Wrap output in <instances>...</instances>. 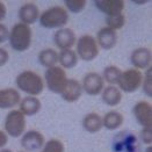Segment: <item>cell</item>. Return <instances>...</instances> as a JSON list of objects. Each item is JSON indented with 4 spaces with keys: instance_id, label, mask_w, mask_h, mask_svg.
<instances>
[{
    "instance_id": "1",
    "label": "cell",
    "mask_w": 152,
    "mask_h": 152,
    "mask_svg": "<svg viewBox=\"0 0 152 152\" xmlns=\"http://www.w3.org/2000/svg\"><path fill=\"white\" fill-rule=\"evenodd\" d=\"M15 84L19 91L26 93L28 96H36L39 95L44 89V80L38 73L26 70L19 73L15 79Z\"/></svg>"
},
{
    "instance_id": "2",
    "label": "cell",
    "mask_w": 152,
    "mask_h": 152,
    "mask_svg": "<svg viewBox=\"0 0 152 152\" xmlns=\"http://www.w3.org/2000/svg\"><path fill=\"white\" fill-rule=\"evenodd\" d=\"M31 38H33V31H31L30 26L18 22L10 30L7 39L10 42L11 48L14 51L25 52L31 45Z\"/></svg>"
},
{
    "instance_id": "3",
    "label": "cell",
    "mask_w": 152,
    "mask_h": 152,
    "mask_svg": "<svg viewBox=\"0 0 152 152\" xmlns=\"http://www.w3.org/2000/svg\"><path fill=\"white\" fill-rule=\"evenodd\" d=\"M38 21L47 29H61L69 22V13L62 6H53L39 14Z\"/></svg>"
},
{
    "instance_id": "4",
    "label": "cell",
    "mask_w": 152,
    "mask_h": 152,
    "mask_svg": "<svg viewBox=\"0 0 152 152\" xmlns=\"http://www.w3.org/2000/svg\"><path fill=\"white\" fill-rule=\"evenodd\" d=\"M4 128H5L4 131L8 137L19 138L26 132V128H27L26 116L19 109H13L6 115Z\"/></svg>"
},
{
    "instance_id": "5",
    "label": "cell",
    "mask_w": 152,
    "mask_h": 152,
    "mask_svg": "<svg viewBox=\"0 0 152 152\" xmlns=\"http://www.w3.org/2000/svg\"><path fill=\"white\" fill-rule=\"evenodd\" d=\"M75 51L79 59H83L85 62H92L99 56L100 49L94 36L83 35L79 38H77Z\"/></svg>"
},
{
    "instance_id": "6",
    "label": "cell",
    "mask_w": 152,
    "mask_h": 152,
    "mask_svg": "<svg viewBox=\"0 0 152 152\" xmlns=\"http://www.w3.org/2000/svg\"><path fill=\"white\" fill-rule=\"evenodd\" d=\"M67 79L69 78L66 76V71L61 66L56 65L45 70L43 80H44V85H47L49 91L56 94H61Z\"/></svg>"
},
{
    "instance_id": "7",
    "label": "cell",
    "mask_w": 152,
    "mask_h": 152,
    "mask_svg": "<svg viewBox=\"0 0 152 152\" xmlns=\"http://www.w3.org/2000/svg\"><path fill=\"white\" fill-rule=\"evenodd\" d=\"M143 73L136 69H129L121 73L117 81V88L122 93H134L142 87Z\"/></svg>"
},
{
    "instance_id": "8",
    "label": "cell",
    "mask_w": 152,
    "mask_h": 152,
    "mask_svg": "<svg viewBox=\"0 0 152 152\" xmlns=\"http://www.w3.org/2000/svg\"><path fill=\"white\" fill-rule=\"evenodd\" d=\"M80 84L83 87V92H85L87 95H91V96H96L101 94V92L104 88L103 78L98 72L86 73Z\"/></svg>"
},
{
    "instance_id": "9",
    "label": "cell",
    "mask_w": 152,
    "mask_h": 152,
    "mask_svg": "<svg viewBox=\"0 0 152 152\" xmlns=\"http://www.w3.org/2000/svg\"><path fill=\"white\" fill-rule=\"evenodd\" d=\"M45 144V137L37 130H28L21 137V146L26 152L41 151Z\"/></svg>"
},
{
    "instance_id": "10",
    "label": "cell",
    "mask_w": 152,
    "mask_h": 152,
    "mask_svg": "<svg viewBox=\"0 0 152 152\" xmlns=\"http://www.w3.org/2000/svg\"><path fill=\"white\" fill-rule=\"evenodd\" d=\"M77 42L76 33L71 28H61L53 34V43L59 50L72 49Z\"/></svg>"
},
{
    "instance_id": "11",
    "label": "cell",
    "mask_w": 152,
    "mask_h": 152,
    "mask_svg": "<svg viewBox=\"0 0 152 152\" xmlns=\"http://www.w3.org/2000/svg\"><path fill=\"white\" fill-rule=\"evenodd\" d=\"M136 121L143 128H152V106L148 101H138L132 108Z\"/></svg>"
},
{
    "instance_id": "12",
    "label": "cell",
    "mask_w": 152,
    "mask_h": 152,
    "mask_svg": "<svg viewBox=\"0 0 152 152\" xmlns=\"http://www.w3.org/2000/svg\"><path fill=\"white\" fill-rule=\"evenodd\" d=\"M152 53L149 48H137L130 55V63L136 70H146L151 67Z\"/></svg>"
},
{
    "instance_id": "13",
    "label": "cell",
    "mask_w": 152,
    "mask_h": 152,
    "mask_svg": "<svg viewBox=\"0 0 152 152\" xmlns=\"http://www.w3.org/2000/svg\"><path fill=\"white\" fill-rule=\"evenodd\" d=\"M39 14H41L39 13V8H38V6L36 4H34V2H27V4H23L19 8L18 16H19L21 23L30 26V25H34L36 21H38Z\"/></svg>"
},
{
    "instance_id": "14",
    "label": "cell",
    "mask_w": 152,
    "mask_h": 152,
    "mask_svg": "<svg viewBox=\"0 0 152 152\" xmlns=\"http://www.w3.org/2000/svg\"><path fill=\"white\" fill-rule=\"evenodd\" d=\"M83 87L80 81L76 79H67L65 86L61 92V96L66 102H76L83 95Z\"/></svg>"
},
{
    "instance_id": "15",
    "label": "cell",
    "mask_w": 152,
    "mask_h": 152,
    "mask_svg": "<svg viewBox=\"0 0 152 152\" xmlns=\"http://www.w3.org/2000/svg\"><path fill=\"white\" fill-rule=\"evenodd\" d=\"M95 39L99 48L103 50H112L117 43V33L108 27H102L98 31Z\"/></svg>"
},
{
    "instance_id": "16",
    "label": "cell",
    "mask_w": 152,
    "mask_h": 152,
    "mask_svg": "<svg viewBox=\"0 0 152 152\" xmlns=\"http://www.w3.org/2000/svg\"><path fill=\"white\" fill-rule=\"evenodd\" d=\"M94 5L107 16L121 14L126 6L123 0H94Z\"/></svg>"
},
{
    "instance_id": "17",
    "label": "cell",
    "mask_w": 152,
    "mask_h": 152,
    "mask_svg": "<svg viewBox=\"0 0 152 152\" xmlns=\"http://www.w3.org/2000/svg\"><path fill=\"white\" fill-rule=\"evenodd\" d=\"M21 101L20 92L16 88L0 89V109H11L15 106H19Z\"/></svg>"
},
{
    "instance_id": "18",
    "label": "cell",
    "mask_w": 152,
    "mask_h": 152,
    "mask_svg": "<svg viewBox=\"0 0 152 152\" xmlns=\"http://www.w3.org/2000/svg\"><path fill=\"white\" fill-rule=\"evenodd\" d=\"M122 92L117 88V86H106L101 92V100L104 104L109 107H116L122 101Z\"/></svg>"
},
{
    "instance_id": "19",
    "label": "cell",
    "mask_w": 152,
    "mask_h": 152,
    "mask_svg": "<svg viewBox=\"0 0 152 152\" xmlns=\"http://www.w3.org/2000/svg\"><path fill=\"white\" fill-rule=\"evenodd\" d=\"M19 106H20L19 110L27 117V116H34L38 114V112L42 108V102L36 96H26L23 99H21Z\"/></svg>"
},
{
    "instance_id": "20",
    "label": "cell",
    "mask_w": 152,
    "mask_h": 152,
    "mask_svg": "<svg viewBox=\"0 0 152 152\" xmlns=\"http://www.w3.org/2000/svg\"><path fill=\"white\" fill-rule=\"evenodd\" d=\"M121 140H115V152H137V140L134 135L130 134H121L118 135Z\"/></svg>"
},
{
    "instance_id": "21",
    "label": "cell",
    "mask_w": 152,
    "mask_h": 152,
    "mask_svg": "<svg viewBox=\"0 0 152 152\" xmlns=\"http://www.w3.org/2000/svg\"><path fill=\"white\" fill-rule=\"evenodd\" d=\"M123 122H124V116L116 110L108 112L102 117V127L106 128L107 130H110V131L120 129L122 127Z\"/></svg>"
},
{
    "instance_id": "22",
    "label": "cell",
    "mask_w": 152,
    "mask_h": 152,
    "mask_svg": "<svg viewBox=\"0 0 152 152\" xmlns=\"http://www.w3.org/2000/svg\"><path fill=\"white\" fill-rule=\"evenodd\" d=\"M83 128L89 134H96L102 128V117L96 113H89L83 118Z\"/></svg>"
},
{
    "instance_id": "23",
    "label": "cell",
    "mask_w": 152,
    "mask_h": 152,
    "mask_svg": "<svg viewBox=\"0 0 152 152\" xmlns=\"http://www.w3.org/2000/svg\"><path fill=\"white\" fill-rule=\"evenodd\" d=\"M79 58L73 49L62 50L61 52H58V63L61 64V67L64 70H70L76 67Z\"/></svg>"
},
{
    "instance_id": "24",
    "label": "cell",
    "mask_w": 152,
    "mask_h": 152,
    "mask_svg": "<svg viewBox=\"0 0 152 152\" xmlns=\"http://www.w3.org/2000/svg\"><path fill=\"white\" fill-rule=\"evenodd\" d=\"M38 63L43 67L50 69L52 66H56L58 64V52L55 49H43L38 52Z\"/></svg>"
},
{
    "instance_id": "25",
    "label": "cell",
    "mask_w": 152,
    "mask_h": 152,
    "mask_svg": "<svg viewBox=\"0 0 152 152\" xmlns=\"http://www.w3.org/2000/svg\"><path fill=\"white\" fill-rule=\"evenodd\" d=\"M121 73H122V71L116 65H108L103 70V75H102L103 81L108 83L109 85L115 86L118 81V78L121 76Z\"/></svg>"
},
{
    "instance_id": "26",
    "label": "cell",
    "mask_w": 152,
    "mask_h": 152,
    "mask_svg": "<svg viewBox=\"0 0 152 152\" xmlns=\"http://www.w3.org/2000/svg\"><path fill=\"white\" fill-rule=\"evenodd\" d=\"M106 23L108 28L113 29V30H118V29H122L124 25H126V16L123 13L121 14H116V15H112V16H107L106 18Z\"/></svg>"
},
{
    "instance_id": "27",
    "label": "cell",
    "mask_w": 152,
    "mask_h": 152,
    "mask_svg": "<svg viewBox=\"0 0 152 152\" xmlns=\"http://www.w3.org/2000/svg\"><path fill=\"white\" fill-rule=\"evenodd\" d=\"M87 5L86 0H64V8L67 11V13H75L79 14L81 13Z\"/></svg>"
},
{
    "instance_id": "28",
    "label": "cell",
    "mask_w": 152,
    "mask_h": 152,
    "mask_svg": "<svg viewBox=\"0 0 152 152\" xmlns=\"http://www.w3.org/2000/svg\"><path fill=\"white\" fill-rule=\"evenodd\" d=\"M39 152H65V145L62 140L52 138L45 142L44 146Z\"/></svg>"
},
{
    "instance_id": "29",
    "label": "cell",
    "mask_w": 152,
    "mask_h": 152,
    "mask_svg": "<svg viewBox=\"0 0 152 152\" xmlns=\"http://www.w3.org/2000/svg\"><path fill=\"white\" fill-rule=\"evenodd\" d=\"M142 88L145 95L152 96V67L145 70V73L143 75V81H142Z\"/></svg>"
},
{
    "instance_id": "30",
    "label": "cell",
    "mask_w": 152,
    "mask_h": 152,
    "mask_svg": "<svg viewBox=\"0 0 152 152\" xmlns=\"http://www.w3.org/2000/svg\"><path fill=\"white\" fill-rule=\"evenodd\" d=\"M140 140L148 146L152 144V128H143L140 131Z\"/></svg>"
},
{
    "instance_id": "31",
    "label": "cell",
    "mask_w": 152,
    "mask_h": 152,
    "mask_svg": "<svg viewBox=\"0 0 152 152\" xmlns=\"http://www.w3.org/2000/svg\"><path fill=\"white\" fill-rule=\"evenodd\" d=\"M8 61H10V52L4 48H0V67L5 66L8 63Z\"/></svg>"
},
{
    "instance_id": "32",
    "label": "cell",
    "mask_w": 152,
    "mask_h": 152,
    "mask_svg": "<svg viewBox=\"0 0 152 152\" xmlns=\"http://www.w3.org/2000/svg\"><path fill=\"white\" fill-rule=\"evenodd\" d=\"M8 33H10L8 28H7L5 25L0 23V44L4 43V42L8 38Z\"/></svg>"
},
{
    "instance_id": "33",
    "label": "cell",
    "mask_w": 152,
    "mask_h": 152,
    "mask_svg": "<svg viewBox=\"0 0 152 152\" xmlns=\"http://www.w3.org/2000/svg\"><path fill=\"white\" fill-rule=\"evenodd\" d=\"M8 143V136L6 135V132L4 130L0 129V150L4 149Z\"/></svg>"
},
{
    "instance_id": "34",
    "label": "cell",
    "mask_w": 152,
    "mask_h": 152,
    "mask_svg": "<svg viewBox=\"0 0 152 152\" xmlns=\"http://www.w3.org/2000/svg\"><path fill=\"white\" fill-rule=\"evenodd\" d=\"M6 14H7V8H6V5H5L4 2H1V1H0V23H1V21L5 19Z\"/></svg>"
},
{
    "instance_id": "35",
    "label": "cell",
    "mask_w": 152,
    "mask_h": 152,
    "mask_svg": "<svg viewBox=\"0 0 152 152\" xmlns=\"http://www.w3.org/2000/svg\"><path fill=\"white\" fill-rule=\"evenodd\" d=\"M132 2H135L136 5H145V4H148V2H150L149 0H132Z\"/></svg>"
},
{
    "instance_id": "36",
    "label": "cell",
    "mask_w": 152,
    "mask_h": 152,
    "mask_svg": "<svg viewBox=\"0 0 152 152\" xmlns=\"http://www.w3.org/2000/svg\"><path fill=\"white\" fill-rule=\"evenodd\" d=\"M145 152H152V145H149V146H146V149H145Z\"/></svg>"
},
{
    "instance_id": "37",
    "label": "cell",
    "mask_w": 152,
    "mask_h": 152,
    "mask_svg": "<svg viewBox=\"0 0 152 152\" xmlns=\"http://www.w3.org/2000/svg\"><path fill=\"white\" fill-rule=\"evenodd\" d=\"M0 152H13V151L12 150H10V149H5V148H4V149L0 150Z\"/></svg>"
},
{
    "instance_id": "38",
    "label": "cell",
    "mask_w": 152,
    "mask_h": 152,
    "mask_svg": "<svg viewBox=\"0 0 152 152\" xmlns=\"http://www.w3.org/2000/svg\"><path fill=\"white\" fill-rule=\"evenodd\" d=\"M21 152H26V151H21Z\"/></svg>"
}]
</instances>
